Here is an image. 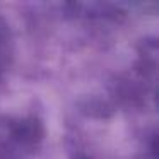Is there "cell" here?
Segmentation results:
<instances>
[{
    "instance_id": "obj_1",
    "label": "cell",
    "mask_w": 159,
    "mask_h": 159,
    "mask_svg": "<svg viewBox=\"0 0 159 159\" xmlns=\"http://www.w3.org/2000/svg\"><path fill=\"white\" fill-rule=\"evenodd\" d=\"M2 45H4V39H2V31H0V50H2Z\"/></svg>"
}]
</instances>
